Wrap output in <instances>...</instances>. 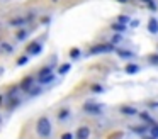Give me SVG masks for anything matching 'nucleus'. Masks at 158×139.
<instances>
[{
  "label": "nucleus",
  "instance_id": "nucleus-9",
  "mask_svg": "<svg viewBox=\"0 0 158 139\" xmlns=\"http://www.w3.org/2000/svg\"><path fill=\"white\" fill-rule=\"evenodd\" d=\"M116 54L119 58H123V59H134V58H136V54L129 49H117L116 47Z\"/></svg>",
  "mask_w": 158,
  "mask_h": 139
},
{
  "label": "nucleus",
  "instance_id": "nucleus-23",
  "mask_svg": "<svg viewBox=\"0 0 158 139\" xmlns=\"http://www.w3.org/2000/svg\"><path fill=\"white\" fill-rule=\"evenodd\" d=\"M29 61H31V56H29V54H22L21 58H17V66H24Z\"/></svg>",
  "mask_w": 158,
  "mask_h": 139
},
{
  "label": "nucleus",
  "instance_id": "nucleus-5",
  "mask_svg": "<svg viewBox=\"0 0 158 139\" xmlns=\"http://www.w3.org/2000/svg\"><path fill=\"white\" fill-rule=\"evenodd\" d=\"M32 87H34V78L32 76H26L24 80L21 81V85H19V88H21L22 92H26V93H27Z\"/></svg>",
  "mask_w": 158,
  "mask_h": 139
},
{
  "label": "nucleus",
  "instance_id": "nucleus-13",
  "mask_svg": "<svg viewBox=\"0 0 158 139\" xmlns=\"http://www.w3.org/2000/svg\"><path fill=\"white\" fill-rule=\"evenodd\" d=\"M29 36H31V31H27V29H21V31H17V34H15L17 41H26Z\"/></svg>",
  "mask_w": 158,
  "mask_h": 139
},
{
  "label": "nucleus",
  "instance_id": "nucleus-41",
  "mask_svg": "<svg viewBox=\"0 0 158 139\" xmlns=\"http://www.w3.org/2000/svg\"><path fill=\"white\" fill-rule=\"evenodd\" d=\"M156 49H158V44H156Z\"/></svg>",
  "mask_w": 158,
  "mask_h": 139
},
{
  "label": "nucleus",
  "instance_id": "nucleus-40",
  "mask_svg": "<svg viewBox=\"0 0 158 139\" xmlns=\"http://www.w3.org/2000/svg\"><path fill=\"white\" fill-rule=\"evenodd\" d=\"M51 2H58V0H51Z\"/></svg>",
  "mask_w": 158,
  "mask_h": 139
},
{
  "label": "nucleus",
  "instance_id": "nucleus-22",
  "mask_svg": "<svg viewBox=\"0 0 158 139\" xmlns=\"http://www.w3.org/2000/svg\"><path fill=\"white\" fill-rule=\"evenodd\" d=\"M82 56V51H80V47H72L70 49V59H78V58Z\"/></svg>",
  "mask_w": 158,
  "mask_h": 139
},
{
  "label": "nucleus",
  "instance_id": "nucleus-2",
  "mask_svg": "<svg viewBox=\"0 0 158 139\" xmlns=\"http://www.w3.org/2000/svg\"><path fill=\"white\" fill-rule=\"evenodd\" d=\"M116 46L112 43H104V44H95L89 49V54H106V53H114Z\"/></svg>",
  "mask_w": 158,
  "mask_h": 139
},
{
  "label": "nucleus",
  "instance_id": "nucleus-24",
  "mask_svg": "<svg viewBox=\"0 0 158 139\" xmlns=\"http://www.w3.org/2000/svg\"><path fill=\"white\" fill-rule=\"evenodd\" d=\"M19 104H21V98H19V97H10V102H9V110L17 108Z\"/></svg>",
  "mask_w": 158,
  "mask_h": 139
},
{
  "label": "nucleus",
  "instance_id": "nucleus-25",
  "mask_svg": "<svg viewBox=\"0 0 158 139\" xmlns=\"http://www.w3.org/2000/svg\"><path fill=\"white\" fill-rule=\"evenodd\" d=\"M112 29L114 31H117V32H126V29H127V26H124V24H119V22H114L112 24Z\"/></svg>",
  "mask_w": 158,
  "mask_h": 139
},
{
  "label": "nucleus",
  "instance_id": "nucleus-14",
  "mask_svg": "<svg viewBox=\"0 0 158 139\" xmlns=\"http://www.w3.org/2000/svg\"><path fill=\"white\" fill-rule=\"evenodd\" d=\"M51 73H55V71H53V66H51V64H48V66H44V68H41V70H39V73H38V78L48 76V75H51Z\"/></svg>",
  "mask_w": 158,
  "mask_h": 139
},
{
  "label": "nucleus",
  "instance_id": "nucleus-12",
  "mask_svg": "<svg viewBox=\"0 0 158 139\" xmlns=\"http://www.w3.org/2000/svg\"><path fill=\"white\" fill-rule=\"evenodd\" d=\"M131 131L136 132V134L144 136L146 132H150V125H146V124H143V125H133V127H131Z\"/></svg>",
  "mask_w": 158,
  "mask_h": 139
},
{
  "label": "nucleus",
  "instance_id": "nucleus-16",
  "mask_svg": "<svg viewBox=\"0 0 158 139\" xmlns=\"http://www.w3.org/2000/svg\"><path fill=\"white\" fill-rule=\"evenodd\" d=\"M70 70H72V64H70V63H63V64H60V68H58V71H56V73L63 76V75H66Z\"/></svg>",
  "mask_w": 158,
  "mask_h": 139
},
{
  "label": "nucleus",
  "instance_id": "nucleus-1",
  "mask_svg": "<svg viewBox=\"0 0 158 139\" xmlns=\"http://www.w3.org/2000/svg\"><path fill=\"white\" fill-rule=\"evenodd\" d=\"M36 132H38V136L43 139L51 137L53 125H51V121H49L48 115H41V117L38 119V122H36Z\"/></svg>",
  "mask_w": 158,
  "mask_h": 139
},
{
  "label": "nucleus",
  "instance_id": "nucleus-36",
  "mask_svg": "<svg viewBox=\"0 0 158 139\" xmlns=\"http://www.w3.org/2000/svg\"><path fill=\"white\" fill-rule=\"evenodd\" d=\"M2 73H4V68H0V75H2Z\"/></svg>",
  "mask_w": 158,
  "mask_h": 139
},
{
  "label": "nucleus",
  "instance_id": "nucleus-20",
  "mask_svg": "<svg viewBox=\"0 0 158 139\" xmlns=\"http://www.w3.org/2000/svg\"><path fill=\"white\" fill-rule=\"evenodd\" d=\"M41 92H43V87H41V85H34V87H32L31 90L27 92V95H29V97H38Z\"/></svg>",
  "mask_w": 158,
  "mask_h": 139
},
{
  "label": "nucleus",
  "instance_id": "nucleus-4",
  "mask_svg": "<svg viewBox=\"0 0 158 139\" xmlns=\"http://www.w3.org/2000/svg\"><path fill=\"white\" fill-rule=\"evenodd\" d=\"M41 53H43V43H39V41H34V43L26 46V54H29V56H38Z\"/></svg>",
  "mask_w": 158,
  "mask_h": 139
},
{
  "label": "nucleus",
  "instance_id": "nucleus-37",
  "mask_svg": "<svg viewBox=\"0 0 158 139\" xmlns=\"http://www.w3.org/2000/svg\"><path fill=\"white\" fill-rule=\"evenodd\" d=\"M141 2H144V3H148V2H150V0H141Z\"/></svg>",
  "mask_w": 158,
  "mask_h": 139
},
{
  "label": "nucleus",
  "instance_id": "nucleus-6",
  "mask_svg": "<svg viewBox=\"0 0 158 139\" xmlns=\"http://www.w3.org/2000/svg\"><path fill=\"white\" fill-rule=\"evenodd\" d=\"M121 114L126 115V117H134V115H138L139 112H138V108L133 107V105H123V107H121Z\"/></svg>",
  "mask_w": 158,
  "mask_h": 139
},
{
  "label": "nucleus",
  "instance_id": "nucleus-39",
  "mask_svg": "<svg viewBox=\"0 0 158 139\" xmlns=\"http://www.w3.org/2000/svg\"><path fill=\"white\" fill-rule=\"evenodd\" d=\"M144 139H155V137H144Z\"/></svg>",
  "mask_w": 158,
  "mask_h": 139
},
{
  "label": "nucleus",
  "instance_id": "nucleus-30",
  "mask_svg": "<svg viewBox=\"0 0 158 139\" xmlns=\"http://www.w3.org/2000/svg\"><path fill=\"white\" fill-rule=\"evenodd\" d=\"M148 61H150L151 64H158V54H150V56H148Z\"/></svg>",
  "mask_w": 158,
  "mask_h": 139
},
{
  "label": "nucleus",
  "instance_id": "nucleus-33",
  "mask_svg": "<svg viewBox=\"0 0 158 139\" xmlns=\"http://www.w3.org/2000/svg\"><path fill=\"white\" fill-rule=\"evenodd\" d=\"M4 102H5V95H0V107L4 105Z\"/></svg>",
  "mask_w": 158,
  "mask_h": 139
},
{
  "label": "nucleus",
  "instance_id": "nucleus-8",
  "mask_svg": "<svg viewBox=\"0 0 158 139\" xmlns=\"http://www.w3.org/2000/svg\"><path fill=\"white\" fill-rule=\"evenodd\" d=\"M75 137L77 139H89L90 137V129L87 127V125L78 127V129H77V132H75Z\"/></svg>",
  "mask_w": 158,
  "mask_h": 139
},
{
  "label": "nucleus",
  "instance_id": "nucleus-7",
  "mask_svg": "<svg viewBox=\"0 0 158 139\" xmlns=\"http://www.w3.org/2000/svg\"><path fill=\"white\" fill-rule=\"evenodd\" d=\"M27 22H29L27 17H14V19L9 20V24L12 27H24V26H27Z\"/></svg>",
  "mask_w": 158,
  "mask_h": 139
},
{
  "label": "nucleus",
  "instance_id": "nucleus-38",
  "mask_svg": "<svg viewBox=\"0 0 158 139\" xmlns=\"http://www.w3.org/2000/svg\"><path fill=\"white\" fill-rule=\"evenodd\" d=\"M0 124H2V115H0Z\"/></svg>",
  "mask_w": 158,
  "mask_h": 139
},
{
  "label": "nucleus",
  "instance_id": "nucleus-18",
  "mask_svg": "<svg viewBox=\"0 0 158 139\" xmlns=\"http://www.w3.org/2000/svg\"><path fill=\"white\" fill-rule=\"evenodd\" d=\"M55 80V73H51V75H48V76H43V78H38V81H39V85H49L51 81Z\"/></svg>",
  "mask_w": 158,
  "mask_h": 139
},
{
  "label": "nucleus",
  "instance_id": "nucleus-19",
  "mask_svg": "<svg viewBox=\"0 0 158 139\" xmlns=\"http://www.w3.org/2000/svg\"><path fill=\"white\" fill-rule=\"evenodd\" d=\"M0 49L4 51V53L10 54V53H14V49H15V47L12 46L10 43H0Z\"/></svg>",
  "mask_w": 158,
  "mask_h": 139
},
{
  "label": "nucleus",
  "instance_id": "nucleus-21",
  "mask_svg": "<svg viewBox=\"0 0 158 139\" xmlns=\"http://www.w3.org/2000/svg\"><path fill=\"white\" fill-rule=\"evenodd\" d=\"M68 117H70V108H61V110L58 112V121H60V122L66 121Z\"/></svg>",
  "mask_w": 158,
  "mask_h": 139
},
{
  "label": "nucleus",
  "instance_id": "nucleus-17",
  "mask_svg": "<svg viewBox=\"0 0 158 139\" xmlns=\"http://www.w3.org/2000/svg\"><path fill=\"white\" fill-rule=\"evenodd\" d=\"M141 117V121L143 122H146V124H150V125H153L155 124V121H153V117H151L150 114H148V112H141V114H138Z\"/></svg>",
  "mask_w": 158,
  "mask_h": 139
},
{
  "label": "nucleus",
  "instance_id": "nucleus-29",
  "mask_svg": "<svg viewBox=\"0 0 158 139\" xmlns=\"http://www.w3.org/2000/svg\"><path fill=\"white\" fill-rule=\"evenodd\" d=\"M121 41H123V36H121L119 32H117V34H114V36H112V44H114V46H116V44H119Z\"/></svg>",
  "mask_w": 158,
  "mask_h": 139
},
{
  "label": "nucleus",
  "instance_id": "nucleus-3",
  "mask_svg": "<svg viewBox=\"0 0 158 139\" xmlns=\"http://www.w3.org/2000/svg\"><path fill=\"white\" fill-rule=\"evenodd\" d=\"M104 110V105L97 104V102L94 100H87L85 104H83V112H87L89 115H100Z\"/></svg>",
  "mask_w": 158,
  "mask_h": 139
},
{
  "label": "nucleus",
  "instance_id": "nucleus-10",
  "mask_svg": "<svg viewBox=\"0 0 158 139\" xmlns=\"http://www.w3.org/2000/svg\"><path fill=\"white\" fill-rule=\"evenodd\" d=\"M146 27H148V32L150 34H158V19L156 17H150Z\"/></svg>",
  "mask_w": 158,
  "mask_h": 139
},
{
  "label": "nucleus",
  "instance_id": "nucleus-35",
  "mask_svg": "<svg viewBox=\"0 0 158 139\" xmlns=\"http://www.w3.org/2000/svg\"><path fill=\"white\" fill-rule=\"evenodd\" d=\"M116 2H119V3H127L129 0H116Z\"/></svg>",
  "mask_w": 158,
  "mask_h": 139
},
{
  "label": "nucleus",
  "instance_id": "nucleus-31",
  "mask_svg": "<svg viewBox=\"0 0 158 139\" xmlns=\"http://www.w3.org/2000/svg\"><path fill=\"white\" fill-rule=\"evenodd\" d=\"M61 139H73V134L72 132H65V134L61 136Z\"/></svg>",
  "mask_w": 158,
  "mask_h": 139
},
{
  "label": "nucleus",
  "instance_id": "nucleus-11",
  "mask_svg": "<svg viewBox=\"0 0 158 139\" xmlns=\"http://www.w3.org/2000/svg\"><path fill=\"white\" fill-rule=\"evenodd\" d=\"M139 64H136V63H127L126 64V68H124V71H126V75H136V73H139Z\"/></svg>",
  "mask_w": 158,
  "mask_h": 139
},
{
  "label": "nucleus",
  "instance_id": "nucleus-32",
  "mask_svg": "<svg viewBox=\"0 0 158 139\" xmlns=\"http://www.w3.org/2000/svg\"><path fill=\"white\" fill-rule=\"evenodd\" d=\"M49 20H51V17H43L41 22H43V24H49Z\"/></svg>",
  "mask_w": 158,
  "mask_h": 139
},
{
  "label": "nucleus",
  "instance_id": "nucleus-27",
  "mask_svg": "<svg viewBox=\"0 0 158 139\" xmlns=\"http://www.w3.org/2000/svg\"><path fill=\"white\" fill-rule=\"evenodd\" d=\"M150 134H151V137L158 139V124H153L150 127Z\"/></svg>",
  "mask_w": 158,
  "mask_h": 139
},
{
  "label": "nucleus",
  "instance_id": "nucleus-26",
  "mask_svg": "<svg viewBox=\"0 0 158 139\" xmlns=\"http://www.w3.org/2000/svg\"><path fill=\"white\" fill-rule=\"evenodd\" d=\"M104 90H106V88H104L102 85H99V83H95V85L90 87V92H92V93H102Z\"/></svg>",
  "mask_w": 158,
  "mask_h": 139
},
{
  "label": "nucleus",
  "instance_id": "nucleus-15",
  "mask_svg": "<svg viewBox=\"0 0 158 139\" xmlns=\"http://www.w3.org/2000/svg\"><path fill=\"white\" fill-rule=\"evenodd\" d=\"M116 22L127 26V24H131V17H129V15H126V14H119V15L116 17Z\"/></svg>",
  "mask_w": 158,
  "mask_h": 139
},
{
  "label": "nucleus",
  "instance_id": "nucleus-28",
  "mask_svg": "<svg viewBox=\"0 0 158 139\" xmlns=\"http://www.w3.org/2000/svg\"><path fill=\"white\" fill-rule=\"evenodd\" d=\"M148 9H150L151 12H156V10H158V3L155 2V0H150V2H148Z\"/></svg>",
  "mask_w": 158,
  "mask_h": 139
},
{
  "label": "nucleus",
  "instance_id": "nucleus-34",
  "mask_svg": "<svg viewBox=\"0 0 158 139\" xmlns=\"http://www.w3.org/2000/svg\"><path fill=\"white\" fill-rule=\"evenodd\" d=\"M150 107H158V102H150Z\"/></svg>",
  "mask_w": 158,
  "mask_h": 139
}]
</instances>
